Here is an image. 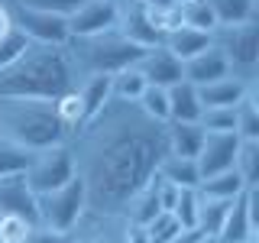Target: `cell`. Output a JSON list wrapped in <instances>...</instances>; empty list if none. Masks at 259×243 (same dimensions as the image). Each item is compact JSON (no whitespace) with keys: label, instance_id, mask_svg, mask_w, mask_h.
<instances>
[{"label":"cell","instance_id":"cell-43","mask_svg":"<svg viewBox=\"0 0 259 243\" xmlns=\"http://www.w3.org/2000/svg\"><path fill=\"white\" fill-rule=\"evenodd\" d=\"M201 237V230H182V233H175L172 240H165V243H194Z\"/></svg>","mask_w":259,"mask_h":243},{"label":"cell","instance_id":"cell-12","mask_svg":"<svg viewBox=\"0 0 259 243\" xmlns=\"http://www.w3.org/2000/svg\"><path fill=\"white\" fill-rule=\"evenodd\" d=\"M75 237L81 243H130L126 217L123 214H94V211H88L75 227Z\"/></svg>","mask_w":259,"mask_h":243},{"label":"cell","instance_id":"cell-21","mask_svg":"<svg viewBox=\"0 0 259 243\" xmlns=\"http://www.w3.org/2000/svg\"><path fill=\"white\" fill-rule=\"evenodd\" d=\"M201 117V97L198 85L191 81H175L168 88V120H198Z\"/></svg>","mask_w":259,"mask_h":243},{"label":"cell","instance_id":"cell-33","mask_svg":"<svg viewBox=\"0 0 259 243\" xmlns=\"http://www.w3.org/2000/svg\"><path fill=\"white\" fill-rule=\"evenodd\" d=\"M143 227H146V237H149V243H165V240H172L175 233L185 230L172 211H159V214H152Z\"/></svg>","mask_w":259,"mask_h":243},{"label":"cell","instance_id":"cell-6","mask_svg":"<svg viewBox=\"0 0 259 243\" xmlns=\"http://www.w3.org/2000/svg\"><path fill=\"white\" fill-rule=\"evenodd\" d=\"M84 214H88V198L78 175L52 191L36 194V224L55 227V230H75Z\"/></svg>","mask_w":259,"mask_h":243},{"label":"cell","instance_id":"cell-22","mask_svg":"<svg viewBox=\"0 0 259 243\" xmlns=\"http://www.w3.org/2000/svg\"><path fill=\"white\" fill-rule=\"evenodd\" d=\"M159 211H162V208H159V175H152L149 182H146L143 188L126 201L123 217H126L130 224H146L152 214H159Z\"/></svg>","mask_w":259,"mask_h":243},{"label":"cell","instance_id":"cell-10","mask_svg":"<svg viewBox=\"0 0 259 243\" xmlns=\"http://www.w3.org/2000/svg\"><path fill=\"white\" fill-rule=\"evenodd\" d=\"M113 29H120L130 43H136L143 49L162 43V36L149 20V4L146 0H117V26Z\"/></svg>","mask_w":259,"mask_h":243},{"label":"cell","instance_id":"cell-26","mask_svg":"<svg viewBox=\"0 0 259 243\" xmlns=\"http://www.w3.org/2000/svg\"><path fill=\"white\" fill-rule=\"evenodd\" d=\"M75 91L81 94V101H84L88 117H94V113L110 101V75H84V78L75 81Z\"/></svg>","mask_w":259,"mask_h":243},{"label":"cell","instance_id":"cell-14","mask_svg":"<svg viewBox=\"0 0 259 243\" xmlns=\"http://www.w3.org/2000/svg\"><path fill=\"white\" fill-rule=\"evenodd\" d=\"M136 68H140V75L146 78V85L172 88L175 81H182V62H178L165 46H149V49H143Z\"/></svg>","mask_w":259,"mask_h":243},{"label":"cell","instance_id":"cell-17","mask_svg":"<svg viewBox=\"0 0 259 243\" xmlns=\"http://www.w3.org/2000/svg\"><path fill=\"white\" fill-rule=\"evenodd\" d=\"M201 143H204V127L198 120H165V152L198 159Z\"/></svg>","mask_w":259,"mask_h":243},{"label":"cell","instance_id":"cell-5","mask_svg":"<svg viewBox=\"0 0 259 243\" xmlns=\"http://www.w3.org/2000/svg\"><path fill=\"white\" fill-rule=\"evenodd\" d=\"M210 46L224 55L230 75L243 81L259 78V23H233L210 32Z\"/></svg>","mask_w":259,"mask_h":243},{"label":"cell","instance_id":"cell-44","mask_svg":"<svg viewBox=\"0 0 259 243\" xmlns=\"http://www.w3.org/2000/svg\"><path fill=\"white\" fill-rule=\"evenodd\" d=\"M194 243H221V240H217V237H204V233H201V237L194 240Z\"/></svg>","mask_w":259,"mask_h":243},{"label":"cell","instance_id":"cell-8","mask_svg":"<svg viewBox=\"0 0 259 243\" xmlns=\"http://www.w3.org/2000/svg\"><path fill=\"white\" fill-rule=\"evenodd\" d=\"M26 182L32 194H42V191H52L65 185L68 178H75V159H71V146L68 143H55V146H46V149L32 152L29 166H26Z\"/></svg>","mask_w":259,"mask_h":243},{"label":"cell","instance_id":"cell-1","mask_svg":"<svg viewBox=\"0 0 259 243\" xmlns=\"http://www.w3.org/2000/svg\"><path fill=\"white\" fill-rule=\"evenodd\" d=\"M88 211L123 214L126 201L156 175L165 156V124L146 117L136 101L110 97L68 140Z\"/></svg>","mask_w":259,"mask_h":243},{"label":"cell","instance_id":"cell-46","mask_svg":"<svg viewBox=\"0 0 259 243\" xmlns=\"http://www.w3.org/2000/svg\"><path fill=\"white\" fill-rule=\"evenodd\" d=\"M243 243H259V240H243Z\"/></svg>","mask_w":259,"mask_h":243},{"label":"cell","instance_id":"cell-23","mask_svg":"<svg viewBox=\"0 0 259 243\" xmlns=\"http://www.w3.org/2000/svg\"><path fill=\"white\" fill-rule=\"evenodd\" d=\"M55 113H59V124L65 127V133H68V140L78 133L81 127H84L88 120V110H84V101H81V94L75 91V88H68V91L55 94Z\"/></svg>","mask_w":259,"mask_h":243},{"label":"cell","instance_id":"cell-29","mask_svg":"<svg viewBox=\"0 0 259 243\" xmlns=\"http://www.w3.org/2000/svg\"><path fill=\"white\" fill-rule=\"evenodd\" d=\"M175 7H178V23L182 26H191V29H201V32L217 29V16H214L207 0H185V4H175Z\"/></svg>","mask_w":259,"mask_h":243},{"label":"cell","instance_id":"cell-48","mask_svg":"<svg viewBox=\"0 0 259 243\" xmlns=\"http://www.w3.org/2000/svg\"><path fill=\"white\" fill-rule=\"evenodd\" d=\"M0 243H7V240H4V237H0Z\"/></svg>","mask_w":259,"mask_h":243},{"label":"cell","instance_id":"cell-24","mask_svg":"<svg viewBox=\"0 0 259 243\" xmlns=\"http://www.w3.org/2000/svg\"><path fill=\"white\" fill-rule=\"evenodd\" d=\"M230 201L233 198H210V194H201L198 191V230L204 237H217L224 227V217L230 211Z\"/></svg>","mask_w":259,"mask_h":243},{"label":"cell","instance_id":"cell-47","mask_svg":"<svg viewBox=\"0 0 259 243\" xmlns=\"http://www.w3.org/2000/svg\"><path fill=\"white\" fill-rule=\"evenodd\" d=\"M172 4H185V0H172Z\"/></svg>","mask_w":259,"mask_h":243},{"label":"cell","instance_id":"cell-13","mask_svg":"<svg viewBox=\"0 0 259 243\" xmlns=\"http://www.w3.org/2000/svg\"><path fill=\"white\" fill-rule=\"evenodd\" d=\"M237 146H240V136H237V133H204V143H201V149H198L201 178L233 169Z\"/></svg>","mask_w":259,"mask_h":243},{"label":"cell","instance_id":"cell-27","mask_svg":"<svg viewBox=\"0 0 259 243\" xmlns=\"http://www.w3.org/2000/svg\"><path fill=\"white\" fill-rule=\"evenodd\" d=\"M233 133L240 140H259V94H256V88L233 107Z\"/></svg>","mask_w":259,"mask_h":243},{"label":"cell","instance_id":"cell-15","mask_svg":"<svg viewBox=\"0 0 259 243\" xmlns=\"http://www.w3.org/2000/svg\"><path fill=\"white\" fill-rule=\"evenodd\" d=\"M0 211L4 214H20L36 224V194L23 172L0 175Z\"/></svg>","mask_w":259,"mask_h":243},{"label":"cell","instance_id":"cell-28","mask_svg":"<svg viewBox=\"0 0 259 243\" xmlns=\"http://www.w3.org/2000/svg\"><path fill=\"white\" fill-rule=\"evenodd\" d=\"M233 172L243 178L246 188L259 185V140H240L237 156H233Z\"/></svg>","mask_w":259,"mask_h":243},{"label":"cell","instance_id":"cell-19","mask_svg":"<svg viewBox=\"0 0 259 243\" xmlns=\"http://www.w3.org/2000/svg\"><path fill=\"white\" fill-rule=\"evenodd\" d=\"M159 46H165L178 62H185V59H191V55H198L201 49L210 46V32H201V29H191V26H182V23H178L175 29H168L165 36H162Z\"/></svg>","mask_w":259,"mask_h":243},{"label":"cell","instance_id":"cell-9","mask_svg":"<svg viewBox=\"0 0 259 243\" xmlns=\"http://www.w3.org/2000/svg\"><path fill=\"white\" fill-rule=\"evenodd\" d=\"M256 188L240 191L230 201V211L224 217V227L217 233L221 243H243V240H259V214H256Z\"/></svg>","mask_w":259,"mask_h":243},{"label":"cell","instance_id":"cell-3","mask_svg":"<svg viewBox=\"0 0 259 243\" xmlns=\"http://www.w3.org/2000/svg\"><path fill=\"white\" fill-rule=\"evenodd\" d=\"M0 136L29 152L68 143L52 97H0Z\"/></svg>","mask_w":259,"mask_h":243},{"label":"cell","instance_id":"cell-39","mask_svg":"<svg viewBox=\"0 0 259 243\" xmlns=\"http://www.w3.org/2000/svg\"><path fill=\"white\" fill-rule=\"evenodd\" d=\"M29 227H32V221H26V217L4 214V217H0V237H4L7 243H23L26 233H29Z\"/></svg>","mask_w":259,"mask_h":243},{"label":"cell","instance_id":"cell-35","mask_svg":"<svg viewBox=\"0 0 259 243\" xmlns=\"http://www.w3.org/2000/svg\"><path fill=\"white\" fill-rule=\"evenodd\" d=\"M32 152L23 149V146H16L10 140H4L0 136V175H10V172H26Z\"/></svg>","mask_w":259,"mask_h":243},{"label":"cell","instance_id":"cell-42","mask_svg":"<svg viewBox=\"0 0 259 243\" xmlns=\"http://www.w3.org/2000/svg\"><path fill=\"white\" fill-rule=\"evenodd\" d=\"M10 29H13V23H10V7H7V0H0V39H4Z\"/></svg>","mask_w":259,"mask_h":243},{"label":"cell","instance_id":"cell-30","mask_svg":"<svg viewBox=\"0 0 259 243\" xmlns=\"http://www.w3.org/2000/svg\"><path fill=\"white\" fill-rule=\"evenodd\" d=\"M198 191L210 194V198H237L240 191H246V185L233 169H227V172H217V175H204L198 182Z\"/></svg>","mask_w":259,"mask_h":243},{"label":"cell","instance_id":"cell-38","mask_svg":"<svg viewBox=\"0 0 259 243\" xmlns=\"http://www.w3.org/2000/svg\"><path fill=\"white\" fill-rule=\"evenodd\" d=\"M23 243H78V237L75 230H55V227H46V224H32Z\"/></svg>","mask_w":259,"mask_h":243},{"label":"cell","instance_id":"cell-34","mask_svg":"<svg viewBox=\"0 0 259 243\" xmlns=\"http://www.w3.org/2000/svg\"><path fill=\"white\" fill-rule=\"evenodd\" d=\"M172 214L178 217V224L185 230H198V188H178Z\"/></svg>","mask_w":259,"mask_h":243},{"label":"cell","instance_id":"cell-18","mask_svg":"<svg viewBox=\"0 0 259 243\" xmlns=\"http://www.w3.org/2000/svg\"><path fill=\"white\" fill-rule=\"evenodd\" d=\"M224 75H230V68H227L224 55L217 52L214 46L201 49L198 55H191V59L182 62V78L191 81V85H207V81H217Z\"/></svg>","mask_w":259,"mask_h":243},{"label":"cell","instance_id":"cell-41","mask_svg":"<svg viewBox=\"0 0 259 243\" xmlns=\"http://www.w3.org/2000/svg\"><path fill=\"white\" fill-rule=\"evenodd\" d=\"M20 4H29V7H39V10H52V13L68 16L71 10H78L84 0H20Z\"/></svg>","mask_w":259,"mask_h":243},{"label":"cell","instance_id":"cell-4","mask_svg":"<svg viewBox=\"0 0 259 243\" xmlns=\"http://www.w3.org/2000/svg\"><path fill=\"white\" fill-rule=\"evenodd\" d=\"M68 59L78 78L84 75H117V71L130 68L140 62L143 46L130 43L120 29H104L94 36H71L68 43Z\"/></svg>","mask_w":259,"mask_h":243},{"label":"cell","instance_id":"cell-2","mask_svg":"<svg viewBox=\"0 0 259 243\" xmlns=\"http://www.w3.org/2000/svg\"><path fill=\"white\" fill-rule=\"evenodd\" d=\"M75 81L78 75L65 46L26 43L10 65L0 68V97H55L75 88Z\"/></svg>","mask_w":259,"mask_h":243},{"label":"cell","instance_id":"cell-32","mask_svg":"<svg viewBox=\"0 0 259 243\" xmlns=\"http://www.w3.org/2000/svg\"><path fill=\"white\" fill-rule=\"evenodd\" d=\"M140 110L146 117L159 120V124H165L168 120V88H159V85H146L143 94H140Z\"/></svg>","mask_w":259,"mask_h":243},{"label":"cell","instance_id":"cell-49","mask_svg":"<svg viewBox=\"0 0 259 243\" xmlns=\"http://www.w3.org/2000/svg\"><path fill=\"white\" fill-rule=\"evenodd\" d=\"M0 217H4V211H0Z\"/></svg>","mask_w":259,"mask_h":243},{"label":"cell","instance_id":"cell-16","mask_svg":"<svg viewBox=\"0 0 259 243\" xmlns=\"http://www.w3.org/2000/svg\"><path fill=\"white\" fill-rule=\"evenodd\" d=\"M253 88H256V81H243L237 75H224L217 81L198 85V97H201V107H237Z\"/></svg>","mask_w":259,"mask_h":243},{"label":"cell","instance_id":"cell-40","mask_svg":"<svg viewBox=\"0 0 259 243\" xmlns=\"http://www.w3.org/2000/svg\"><path fill=\"white\" fill-rule=\"evenodd\" d=\"M23 49H26V36H23L20 29H10L4 39H0V68H4V65H10L16 55L23 52Z\"/></svg>","mask_w":259,"mask_h":243},{"label":"cell","instance_id":"cell-37","mask_svg":"<svg viewBox=\"0 0 259 243\" xmlns=\"http://www.w3.org/2000/svg\"><path fill=\"white\" fill-rule=\"evenodd\" d=\"M149 20H152V26H156L159 36H165L168 29L178 26V7L172 0H165V4H149Z\"/></svg>","mask_w":259,"mask_h":243},{"label":"cell","instance_id":"cell-7","mask_svg":"<svg viewBox=\"0 0 259 243\" xmlns=\"http://www.w3.org/2000/svg\"><path fill=\"white\" fill-rule=\"evenodd\" d=\"M10 7V23L26 36V43H42V46H65L68 43V20L62 13L39 10V7L20 4V0H7Z\"/></svg>","mask_w":259,"mask_h":243},{"label":"cell","instance_id":"cell-31","mask_svg":"<svg viewBox=\"0 0 259 243\" xmlns=\"http://www.w3.org/2000/svg\"><path fill=\"white\" fill-rule=\"evenodd\" d=\"M143 88H146V78L140 75L136 65L117 71V75H110V97H117V101H140Z\"/></svg>","mask_w":259,"mask_h":243},{"label":"cell","instance_id":"cell-45","mask_svg":"<svg viewBox=\"0 0 259 243\" xmlns=\"http://www.w3.org/2000/svg\"><path fill=\"white\" fill-rule=\"evenodd\" d=\"M146 4H165V0H146Z\"/></svg>","mask_w":259,"mask_h":243},{"label":"cell","instance_id":"cell-11","mask_svg":"<svg viewBox=\"0 0 259 243\" xmlns=\"http://www.w3.org/2000/svg\"><path fill=\"white\" fill-rule=\"evenodd\" d=\"M65 20H68L71 36H94V32L113 29L117 26V0H84V4H81L78 10H71Z\"/></svg>","mask_w":259,"mask_h":243},{"label":"cell","instance_id":"cell-20","mask_svg":"<svg viewBox=\"0 0 259 243\" xmlns=\"http://www.w3.org/2000/svg\"><path fill=\"white\" fill-rule=\"evenodd\" d=\"M156 172L165 178V182L178 185V188H198V182H201L198 159H191V156H172V152H165V156L159 159Z\"/></svg>","mask_w":259,"mask_h":243},{"label":"cell","instance_id":"cell-36","mask_svg":"<svg viewBox=\"0 0 259 243\" xmlns=\"http://www.w3.org/2000/svg\"><path fill=\"white\" fill-rule=\"evenodd\" d=\"M198 124L204 133H233V107H201Z\"/></svg>","mask_w":259,"mask_h":243},{"label":"cell","instance_id":"cell-25","mask_svg":"<svg viewBox=\"0 0 259 243\" xmlns=\"http://www.w3.org/2000/svg\"><path fill=\"white\" fill-rule=\"evenodd\" d=\"M217 16V26H233V23H253L259 13V0H207Z\"/></svg>","mask_w":259,"mask_h":243}]
</instances>
